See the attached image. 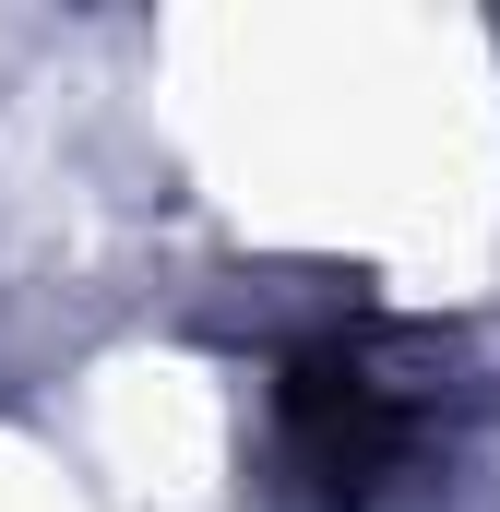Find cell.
I'll return each mask as SVG.
<instances>
[{
    "label": "cell",
    "instance_id": "cell-1",
    "mask_svg": "<svg viewBox=\"0 0 500 512\" xmlns=\"http://www.w3.org/2000/svg\"><path fill=\"white\" fill-rule=\"evenodd\" d=\"M477 441L453 393L381 334H298L262 382V501L274 512H453Z\"/></svg>",
    "mask_w": 500,
    "mask_h": 512
}]
</instances>
